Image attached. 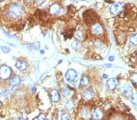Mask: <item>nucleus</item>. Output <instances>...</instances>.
<instances>
[{
    "mask_svg": "<svg viewBox=\"0 0 137 120\" xmlns=\"http://www.w3.org/2000/svg\"><path fill=\"white\" fill-rule=\"evenodd\" d=\"M22 12L23 9L21 6L17 3H14L10 6V9L9 10V14L11 17L14 18H17L21 16Z\"/></svg>",
    "mask_w": 137,
    "mask_h": 120,
    "instance_id": "f257e3e1",
    "label": "nucleus"
},
{
    "mask_svg": "<svg viewBox=\"0 0 137 120\" xmlns=\"http://www.w3.org/2000/svg\"><path fill=\"white\" fill-rule=\"evenodd\" d=\"M12 74V69L7 65H3L0 67V78L6 80L10 77Z\"/></svg>",
    "mask_w": 137,
    "mask_h": 120,
    "instance_id": "f03ea898",
    "label": "nucleus"
},
{
    "mask_svg": "<svg viewBox=\"0 0 137 120\" xmlns=\"http://www.w3.org/2000/svg\"><path fill=\"white\" fill-rule=\"evenodd\" d=\"M77 76V72L72 69H68V70L66 71V74H65L66 80H67V81L70 82V83H72L74 80H76Z\"/></svg>",
    "mask_w": 137,
    "mask_h": 120,
    "instance_id": "7ed1b4c3",
    "label": "nucleus"
},
{
    "mask_svg": "<svg viewBox=\"0 0 137 120\" xmlns=\"http://www.w3.org/2000/svg\"><path fill=\"white\" fill-rule=\"evenodd\" d=\"M122 8H123L122 4L120 3H115V4L112 6L111 7H110V10H111V12L113 15H116L122 10Z\"/></svg>",
    "mask_w": 137,
    "mask_h": 120,
    "instance_id": "20e7f679",
    "label": "nucleus"
},
{
    "mask_svg": "<svg viewBox=\"0 0 137 120\" xmlns=\"http://www.w3.org/2000/svg\"><path fill=\"white\" fill-rule=\"evenodd\" d=\"M116 84H117V81H116V79L110 78L107 80V83H106V86L108 90H113L116 88Z\"/></svg>",
    "mask_w": 137,
    "mask_h": 120,
    "instance_id": "39448f33",
    "label": "nucleus"
},
{
    "mask_svg": "<svg viewBox=\"0 0 137 120\" xmlns=\"http://www.w3.org/2000/svg\"><path fill=\"white\" fill-rule=\"evenodd\" d=\"M50 96L52 101L54 103H57L60 100V95L58 90H57L56 89H54L50 92Z\"/></svg>",
    "mask_w": 137,
    "mask_h": 120,
    "instance_id": "423d86ee",
    "label": "nucleus"
},
{
    "mask_svg": "<svg viewBox=\"0 0 137 120\" xmlns=\"http://www.w3.org/2000/svg\"><path fill=\"white\" fill-rule=\"evenodd\" d=\"M132 89L130 86L127 85V84H125L122 86V92L124 93L125 96H131L132 95Z\"/></svg>",
    "mask_w": 137,
    "mask_h": 120,
    "instance_id": "0eeeda50",
    "label": "nucleus"
},
{
    "mask_svg": "<svg viewBox=\"0 0 137 120\" xmlns=\"http://www.w3.org/2000/svg\"><path fill=\"white\" fill-rule=\"evenodd\" d=\"M92 115L95 120H100L103 117V111L99 108H97L93 111Z\"/></svg>",
    "mask_w": 137,
    "mask_h": 120,
    "instance_id": "6e6552de",
    "label": "nucleus"
},
{
    "mask_svg": "<svg viewBox=\"0 0 137 120\" xmlns=\"http://www.w3.org/2000/svg\"><path fill=\"white\" fill-rule=\"evenodd\" d=\"M15 66L20 71H23L27 69V64L26 62L23 61H18L15 64Z\"/></svg>",
    "mask_w": 137,
    "mask_h": 120,
    "instance_id": "1a4fd4ad",
    "label": "nucleus"
},
{
    "mask_svg": "<svg viewBox=\"0 0 137 120\" xmlns=\"http://www.w3.org/2000/svg\"><path fill=\"white\" fill-rule=\"evenodd\" d=\"M94 96V92L91 89H87L83 92V97L85 100H90Z\"/></svg>",
    "mask_w": 137,
    "mask_h": 120,
    "instance_id": "9d476101",
    "label": "nucleus"
},
{
    "mask_svg": "<svg viewBox=\"0 0 137 120\" xmlns=\"http://www.w3.org/2000/svg\"><path fill=\"white\" fill-rule=\"evenodd\" d=\"M20 83V78L18 75H15L10 80V86L12 88L18 86Z\"/></svg>",
    "mask_w": 137,
    "mask_h": 120,
    "instance_id": "9b49d317",
    "label": "nucleus"
},
{
    "mask_svg": "<svg viewBox=\"0 0 137 120\" xmlns=\"http://www.w3.org/2000/svg\"><path fill=\"white\" fill-rule=\"evenodd\" d=\"M60 6L58 4H54L50 7L49 12L52 15H56L60 11Z\"/></svg>",
    "mask_w": 137,
    "mask_h": 120,
    "instance_id": "f8f14e48",
    "label": "nucleus"
},
{
    "mask_svg": "<svg viewBox=\"0 0 137 120\" xmlns=\"http://www.w3.org/2000/svg\"><path fill=\"white\" fill-rule=\"evenodd\" d=\"M92 30L93 33L97 34V35H99V34L102 33V27L99 24H96L93 26Z\"/></svg>",
    "mask_w": 137,
    "mask_h": 120,
    "instance_id": "ddd939ff",
    "label": "nucleus"
},
{
    "mask_svg": "<svg viewBox=\"0 0 137 120\" xmlns=\"http://www.w3.org/2000/svg\"><path fill=\"white\" fill-rule=\"evenodd\" d=\"M27 47L29 49V50H38L40 49V43L39 42H36V43H34V44H31L27 46Z\"/></svg>",
    "mask_w": 137,
    "mask_h": 120,
    "instance_id": "4468645a",
    "label": "nucleus"
},
{
    "mask_svg": "<svg viewBox=\"0 0 137 120\" xmlns=\"http://www.w3.org/2000/svg\"><path fill=\"white\" fill-rule=\"evenodd\" d=\"M65 108H66L67 110H72L73 109L74 107V104L73 101L72 100H68L65 103Z\"/></svg>",
    "mask_w": 137,
    "mask_h": 120,
    "instance_id": "2eb2a0df",
    "label": "nucleus"
},
{
    "mask_svg": "<svg viewBox=\"0 0 137 120\" xmlns=\"http://www.w3.org/2000/svg\"><path fill=\"white\" fill-rule=\"evenodd\" d=\"M89 84V79L87 76H84L81 78V84L83 86H87Z\"/></svg>",
    "mask_w": 137,
    "mask_h": 120,
    "instance_id": "dca6fc26",
    "label": "nucleus"
},
{
    "mask_svg": "<svg viewBox=\"0 0 137 120\" xmlns=\"http://www.w3.org/2000/svg\"><path fill=\"white\" fill-rule=\"evenodd\" d=\"M71 46H72V47L74 49L77 50V49H79L80 48L82 47V44H81V43H80L79 41H75L72 43Z\"/></svg>",
    "mask_w": 137,
    "mask_h": 120,
    "instance_id": "f3484780",
    "label": "nucleus"
},
{
    "mask_svg": "<svg viewBox=\"0 0 137 120\" xmlns=\"http://www.w3.org/2000/svg\"><path fill=\"white\" fill-rule=\"evenodd\" d=\"M130 41L134 45H137V33L133 34L130 38Z\"/></svg>",
    "mask_w": 137,
    "mask_h": 120,
    "instance_id": "a211bd4d",
    "label": "nucleus"
},
{
    "mask_svg": "<svg viewBox=\"0 0 137 120\" xmlns=\"http://www.w3.org/2000/svg\"><path fill=\"white\" fill-rule=\"evenodd\" d=\"M131 102L135 105L137 106V93L134 94H132V96H130Z\"/></svg>",
    "mask_w": 137,
    "mask_h": 120,
    "instance_id": "6ab92c4d",
    "label": "nucleus"
},
{
    "mask_svg": "<svg viewBox=\"0 0 137 120\" xmlns=\"http://www.w3.org/2000/svg\"><path fill=\"white\" fill-rule=\"evenodd\" d=\"M130 80L133 84L137 86V73H135L132 74V76H131Z\"/></svg>",
    "mask_w": 137,
    "mask_h": 120,
    "instance_id": "aec40b11",
    "label": "nucleus"
},
{
    "mask_svg": "<svg viewBox=\"0 0 137 120\" xmlns=\"http://www.w3.org/2000/svg\"><path fill=\"white\" fill-rule=\"evenodd\" d=\"M62 92H63V95L66 97V96H68L70 94V90L67 87H64L62 89Z\"/></svg>",
    "mask_w": 137,
    "mask_h": 120,
    "instance_id": "412c9836",
    "label": "nucleus"
},
{
    "mask_svg": "<svg viewBox=\"0 0 137 120\" xmlns=\"http://www.w3.org/2000/svg\"><path fill=\"white\" fill-rule=\"evenodd\" d=\"M33 120H46V116L44 114H40L39 116L34 118Z\"/></svg>",
    "mask_w": 137,
    "mask_h": 120,
    "instance_id": "4be33fe9",
    "label": "nucleus"
},
{
    "mask_svg": "<svg viewBox=\"0 0 137 120\" xmlns=\"http://www.w3.org/2000/svg\"><path fill=\"white\" fill-rule=\"evenodd\" d=\"M1 49L5 53H8L10 51V49L6 46H1Z\"/></svg>",
    "mask_w": 137,
    "mask_h": 120,
    "instance_id": "5701e85b",
    "label": "nucleus"
},
{
    "mask_svg": "<svg viewBox=\"0 0 137 120\" xmlns=\"http://www.w3.org/2000/svg\"><path fill=\"white\" fill-rule=\"evenodd\" d=\"M75 36L77 39L80 40V39L82 38V33L81 31H77L76 32V33H75Z\"/></svg>",
    "mask_w": 137,
    "mask_h": 120,
    "instance_id": "b1692460",
    "label": "nucleus"
},
{
    "mask_svg": "<svg viewBox=\"0 0 137 120\" xmlns=\"http://www.w3.org/2000/svg\"><path fill=\"white\" fill-rule=\"evenodd\" d=\"M62 120H70V115L68 113H65L62 116Z\"/></svg>",
    "mask_w": 137,
    "mask_h": 120,
    "instance_id": "393cba45",
    "label": "nucleus"
},
{
    "mask_svg": "<svg viewBox=\"0 0 137 120\" xmlns=\"http://www.w3.org/2000/svg\"><path fill=\"white\" fill-rule=\"evenodd\" d=\"M87 114H88V112H87V111L86 110H85V109H84V110H82V116H86L87 115Z\"/></svg>",
    "mask_w": 137,
    "mask_h": 120,
    "instance_id": "a878e982",
    "label": "nucleus"
},
{
    "mask_svg": "<svg viewBox=\"0 0 137 120\" xmlns=\"http://www.w3.org/2000/svg\"><path fill=\"white\" fill-rule=\"evenodd\" d=\"M114 57L112 56H110L108 57V60H109L110 61H114Z\"/></svg>",
    "mask_w": 137,
    "mask_h": 120,
    "instance_id": "bb28decb",
    "label": "nucleus"
},
{
    "mask_svg": "<svg viewBox=\"0 0 137 120\" xmlns=\"http://www.w3.org/2000/svg\"><path fill=\"white\" fill-rule=\"evenodd\" d=\"M35 91H36V87H33L31 88V92L32 93H34Z\"/></svg>",
    "mask_w": 137,
    "mask_h": 120,
    "instance_id": "cd10ccee",
    "label": "nucleus"
},
{
    "mask_svg": "<svg viewBox=\"0 0 137 120\" xmlns=\"http://www.w3.org/2000/svg\"><path fill=\"white\" fill-rule=\"evenodd\" d=\"M112 120H122V119L121 118H120V117H119V116H118V117L114 118Z\"/></svg>",
    "mask_w": 137,
    "mask_h": 120,
    "instance_id": "c85d7f7f",
    "label": "nucleus"
},
{
    "mask_svg": "<svg viewBox=\"0 0 137 120\" xmlns=\"http://www.w3.org/2000/svg\"><path fill=\"white\" fill-rule=\"evenodd\" d=\"M103 77L104 78H107L108 76H107V75H105V74H104L103 75Z\"/></svg>",
    "mask_w": 137,
    "mask_h": 120,
    "instance_id": "c756f323",
    "label": "nucleus"
},
{
    "mask_svg": "<svg viewBox=\"0 0 137 120\" xmlns=\"http://www.w3.org/2000/svg\"><path fill=\"white\" fill-rule=\"evenodd\" d=\"M17 120H24L22 118H18Z\"/></svg>",
    "mask_w": 137,
    "mask_h": 120,
    "instance_id": "7c9ffc66",
    "label": "nucleus"
},
{
    "mask_svg": "<svg viewBox=\"0 0 137 120\" xmlns=\"http://www.w3.org/2000/svg\"><path fill=\"white\" fill-rule=\"evenodd\" d=\"M45 53V52H44V50H41V53Z\"/></svg>",
    "mask_w": 137,
    "mask_h": 120,
    "instance_id": "2f4dec72",
    "label": "nucleus"
},
{
    "mask_svg": "<svg viewBox=\"0 0 137 120\" xmlns=\"http://www.w3.org/2000/svg\"><path fill=\"white\" fill-rule=\"evenodd\" d=\"M2 106V103H1V102L0 101V107Z\"/></svg>",
    "mask_w": 137,
    "mask_h": 120,
    "instance_id": "473e14b6",
    "label": "nucleus"
},
{
    "mask_svg": "<svg viewBox=\"0 0 137 120\" xmlns=\"http://www.w3.org/2000/svg\"></svg>",
    "mask_w": 137,
    "mask_h": 120,
    "instance_id": "72a5a7b5",
    "label": "nucleus"
},
{
    "mask_svg": "<svg viewBox=\"0 0 137 120\" xmlns=\"http://www.w3.org/2000/svg\"></svg>",
    "mask_w": 137,
    "mask_h": 120,
    "instance_id": "f704fd0d",
    "label": "nucleus"
}]
</instances>
